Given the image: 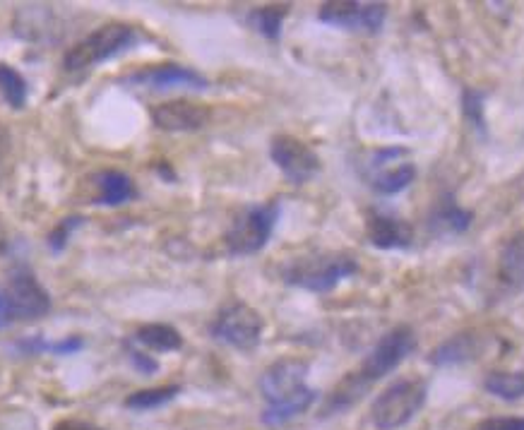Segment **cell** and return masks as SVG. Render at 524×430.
I'll list each match as a JSON object with an SVG mask.
<instances>
[{"label": "cell", "mask_w": 524, "mask_h": 430, "mask_svg": "<svg viewBox=\"0 0 524 430\" xmlns=\"http://www.w3.org/2000/svg\"><path fill=\"white\" fill-rule=\"evenodd\" d=\"M366 390H368V382H363L356 373L347 375V378L339 382L337 390L330 394V399H327V404L323 406V416L337 414V411H344L349 409V406H354Z\"/></svg>", "instance_id": "23"}, {"label": "cell", "mask_w": 524, "mask_h": 430, "mask_svg": "<svg viewBox=\"0 0 524 430\" xmlns=\"http://www.w3.org/2000/svg\"><path fill=\"white\" fill-rule=\"evenodd\" d=\"M359 272V262L349 253H311L306 258L291 260L284 270V282L289 286L311 291V294H327L337 289L339 282L354 277Z\"/></svg>", "instance_id": "3"}, {"label": "cell", "mask_w": 524, "mask_h": 430, "mask_svg": "<svg viewBox=\"0 0 524 430\" xmlns=\"http://www.w3.org/2000/svg\"><path fill=\"white\" fill-rule=\"evenodd\" d=\"M479 430H524V418H488Z\"/></svg>", "instance_id": "30"}, {"label": "cell", "mask_w": 524, "mask_h": 430, "mask_svg": "<svg viewBox=\"0 0 524 430\" xmlns=\"http://www.w3.org/2000/svg\"><path fill=\"white\" fill-rule=\"evenodd\" d=\"M484 387L493 397L515 402V399L524 397V366L517 370H496L484 380Z\"/></svg>", "instance_id": "20"}, {"label": "cell", "mask_w": 524, "mask_h": 430, "mask_svg": "<svg viewBox=\"0 0 524 430\" xmlns=\"http://www.w3.org/2000/svg\"><path fill=\"white\" fill-rule=\"evenodd\" d=\"M138 44V32L133 25L125 22H106L87 34L85 39L77 41L70 51L63 56L65 73H82V70L94 68V65L111 61V58L121 56L128 49Z\"/></svg>", "instance_id": "2"}, {"label": "cell", "mask_w": 524, "mask_h": 430, "mask_svg": "<svg viewBox=\"0 0 524 430\" xmlns=\"http://www.w3.org/2000/svg\"><path fill=\"white\" fill-rule=\"evenodd\" d=\"M320 22L347 32L378 34L385 25L387 8L383 3H356V0H332L320 5Z\"/></svg>", "instance_id": "9"}, {"label": "cell", "mask_w": 524, "mask_h": 430, "mask_svg": "<svg viewBox=\"0 0 524 430\" xmlns=\"http://www.w3.org/2000/svg\"><path fill=\"white\" fill-rule=\"evenodd\" d=\"M85 222H87V219L82 217V214H70V217H63L61 222L53 226L49 238H46V243H49L51 253H63V250L68 248L70 236H73L75 231L80 229V226L85 224Z\"/></svg>", "instance_id": "25"}, {"label": "cell", "mask_w": 524, "mask_h": 430, "mask_svg": "<svg viewBox=\"0 0 524 430\" xmlns=\"http://www.w3.org/2000/svg\"><path fill=\"white\" fill-rule=\"evenodd\" d=\"M27 94L29 85L20 70L8 63H0V97L5 99V104H8L10 109L22 111L27 106Z\"/></svg>", "instance_id": "22"}, {"label": "cell", "mask_w": 524, "mask_h": 430, "mask_svg": "<svg viewBox=\"0 0 524 430\" xmlns=\"http://www.w3.org/2000/svg\"><path fill=\"white\" fill-rule=\"evenodd\" d=\"M462 106H464V118L479 130L481 135L486 133V121H484V94L476 92V89H464L462 94Z\"/></svg>", "instance_id": "26"}, {"label": "cell", "mask_w": 524, "mask_h": 430, "mask_svg": "<svg viewBox=\"0 0 524 430\" xmlns=\"http://www.w3.org/2000/svg\"><path fill=\"white\" fill-rule=\"evenodd\" d=\"M498 282L505 294L517 296L524 291V231L512 234L498 255Z\"/></svg>", "instance_id": "15"}, {"label": "cell", "mask_w": 524, "mask_h": 430, "mask_svg": "<svg viewBox=\"0 0 524 430\" xmlns=\"http://www.w3.org/2000/svg\"><path fill=\"white\" fill-rule=\"evenodd\" d=\"M479 354H481V339L476 337V332H460L433 351L431 363L438 368L457 366V363L474 361Z\"/></svg>", "instance_id": "16"}, {"label": "cell", "mask_w": 524, "mask_h": 430, "mask_svg": "<svg viewBox=\"0 0 524 430\" xmlns=\"http://www.w3.org/2000/svg\"><path fill=\"white\" fill-rule=\"evenodd\" d=\"M402 157H407V149L404 147H385L371 154L368 176H371V188L375 193L397 195L407 185L414 183V164H402Z\"/></svg>", "instance_id": "11"}, {"label": "cell", "mask_w": 524, "mask_h": 430, "mask_svg": "<svg viewBox=\"0 0 524 430\" xmlns=\"http://www.w3.org/2000/svg\"><path fill=\"white\" fill-rule=\"evenodd\" d=\"M85 346L80 337H65V339H58V342H49V354H56V356H70V354H77V351Z\"/></svg>", "instance_id": "29"}, {"label": "cell", "mask_w": 524, "mask_h": 430, "mask_svg": "<svg viewBox=\"0 0 524 430\" xmlns=\"http://www.w3.org/2000/svg\"><path fill=\"white\" fill-rule=\"evenodd\" d=\"M306 375L308 363L301 358H279L262 373L260 392L267 402L262 421L267 426H282L311 409L318 392L306 385Z\"/></svg>", "instance_id": "1"}, {"label": "cell", "mask_w": 524, "mask_h": 430, "mask_svg": "<svg viewBox=\"0 0 524 430\" xmlns=\"http://www.w3.org/2000/svg\"><path fill=\"white\" fill-rule=\"evenodd\" d=\"M53 430H104V428L94 426V423H87V421H73V418H65V421L56 423Z\"/></svg>", "instance_id": "31"}, {"label": "cell", "mask_w": 524, "mask_h": 430, "mask_svg": "<svg viewBox=\"0 0 524 430\" xmlns=\"http://www.w3.org/2000/svg\"><path fill=\"white\" fill-rule=\"evenodd\" d=\"M97 188H99L97 205L101 207H121L138 195L133 178H130L128 173L116 169L101 171L97 176Z\"/></svg>", "instance_id": "17"}, {"label": "cell", "mask_w": 524, "mask_h": 430, "mask_svg": "<svg viewBox=\"0 0 524 430\" xmlns=\"http://www.w3.org/2000/svg\"><path fill=\"white\" fill-rule=\"evenodd\" d=\"M270 159L289 183L303 185L320 171V157L294 135H275L270 142Z\"/></svg>", "instance_id": "10"}, {"label": "cell", "mask_w": 524, "mask_h": 430, "mask_svg": "<svg viewBox=\"0 0 524 430\" xmlns=\"http://www.w3.org/2000/svg\"><path fill=\"white\" fill-rule=\"evenodd\" d=\"M210 106L188 99H174L152 109V121L164 133H195L210 123Z\"/></svg>", "instance_id": "13"}, {"label": "cell", "mask_w": 524, "mask_h": 430, "mask_svg": "<svg viewBox=\"0 0 524 430\" xmlns=\"http://www.w3.org/2000/svg\"><path fill=\"white\" fill-rule=\"evenodd\" d=\"M181 394V387L178 385H164V387H150V390H140L133 392L128 399H125V406L135 411H150L159 409V406L174 402V399Z\"/></svg>", "instance_id": "24"}, {"label": "cell", "mask_w": 524, "mask_h": 430, "mask_svg": "<svg viewBox=\"0 0 524 430\" xmlns=\"http://www.w3.org/2000/svg\"><path fill=\"white\" fill-rule=\"evenodd\" d=\"M125 85H138L152 92H171V89H190V92H202L210 87V80L198 70L186 68L178 63H159L142 68L138 73L125 77Z\"/></svg>", "instance_id": "12"}, {"label": "cell", "mask_w": 524, "mask_h": 430, "mask_svg": "<svg viewBox=\"0 0 524 430\" xmlns=\"http://www.w3.org/2000/svg\"><path fill=\"white\" fill-rule=\"evenodd\" d=\"M10 322V313H8V301H5V294L0 291V330Z\"/></svg>", "instance_id": "32"}, {"label": "cell", "mask_w": 524, "mask_h": 430, "mask_svg": "<svg viewBox=\"0 0 524 430\" xmlns=\"http://www.w3.org/2000/svg\"><path fill=\"white\" fill-rule=\"evenodd\" d=\"M289 15V5H265V8L253 10L248 15L250 27L260 34V37L277 41L282 37V25Z\"/></svg>", "instance_id": "21"}, {"label": "cell", "mask_w": 524, "mask_h": 430, "mask_svg": "<svg viewBox=\"0 0 524 430\" xmlns=\"http://www.w3.org/2000/svg\"><path fill=\"white\" fill-rule=\"evenodd\" d=\"M428 397L426 382L400 380L375 397L371 406V421L378 430H397L407 426L424 409Z\"/></svg>", "instance_id": "4"}, {"label": "cell", "mask_w": 524, "mask_h": 430, "mask_svg": "<svg viewBox=\"0 0 524 430\" xmlns=\"http://www.w3.org/2000/svg\"><path fill=\"white\" fill-rule=\"evenodd\" d=\"M366 236L371 246L380 250H402L409 248L414 241V231L404 219L395 214L371 212L366 222Z\"/></svg>", "instance_id": "14"}, {"label": "cell", "mask_w": 524, "mask_h": 430, "mask_svg": "<svg viewBox=\"0 0 524 430\" xmlns=\"http://www.w3.org/2000/svg\"><path fill=\"white\" fill-rule=\"evenodd\" d=\"M5 301H8L10 320H39L51 310L49 291L41 286L37 274L29 270L27 265H17L10 272Z\"/></svg>", "instance_id": "8"}, {"label": "cell", "mask_w": 524, "mask_h": 430, "mask_svg": "<svg viewBox=\"0 0 524 430\" xmlns=\"http://www.w3.org/2000/svg\"><path fill=\"white\" fill-rule=\"evenodd\" d=\"M123 349H125V354H128L130 363H133V366L138 368L142 375H154V373H157V370H159V363L154 361V358H152L150 354H145V351H140L138 344H135L133 339H125Z\"/></svg>", "instance_id": "28"}, {"label": "cell", "mask_w": 524, "mask_h": 430, "mask_svg": "<svg viewBox=\"0 0 524 430\" xmlns=\"http://www.w3.org/2000/svg\"><path fill=\"white\" fill-rule=\"evenodd\" d=\"M279 219L277 202H262V205H250L243 212L236 214L234 224L226 231L224 243L229 255L243 258V255H255L267 246L272 238Z\"/></svg>", "instance_id": "5"}, {"label": "cell", "mask_w": 524, "mask_h": 430, "mask_svg": "<svg viewBox=\"0 0 524 430\" xmlns=\"http://www.w3.org/2000/svg\"><path fill=\"white\" fill-rule=\"evenodd\" d=\"M157 171H159V173H162V176L166 178V181H176L174 171H171V169H169V164H159V166H157Z\"/></svg>", "instance_id": "33"}, {"label": "cell", "mask_w": 524, "mask_h": 430, "mask_svg": "<svg viewBox=\"0 0 524 430\" xmlns=\"http://www.w3.org/2000/svg\"><path fill=\"white\" fill-rule=\"evenodd\" d=\"M416 349V334L409 325H397L390 332H385L380 337V342L373 346V351L363 358L361 368L356 370V375L363 382H371L385 378L395 370L409 354H414Z\"/></svg>", "instance_id": "7"}, {"label": "cell", "mask_w": 524, "mask_h": 430, "mask_svg": "<svg viewBox=\"0 0 524 430\" xmlns=\"http://www.w3.org/2000/svg\"><path fill=\"white\" fill-rule=\"evenodd\" d=\"M262 332H265V320H262V315L243 301L226 303L210 325V334L217 342L238 351L258 349Z\"/></svg>", "instance_id": "6"}, {"label": "cell", "mask_w": 524, "mask_h": 430, "mask_svg": "<svg viewBox=\"0 0 524 430\" xmlns=\"http://www.w3.org/2000/svg\"><path fill=\"white\" fill-rule=\"evenodd\" d=\"M135 344L145 346L150 351H159V354H169V351H178L183 346V337L176 327L164 325V322H150V325H140L135 332Z\"/></svg>", "instance_id": "19"}, {"label": "cell", "mask_w": 524, "mask_h": 430, "mask_svg": "<svg viewBox=\"0 0 524 430\" xmlns=\"http://www.w3.org/2000/svg\"><path fill=\"white\" fill-rule=\"evenodd\" d=\"M474 214L469 209H462L457 205L452 197H448L445 202H440L433 209L431 219H428V226L433 229V234L438 236H455V234H464V231L472 226Z\"/></svg>", "instance_id": "18"}, {"label": "cell", "mask_w": 524, "mask_h": 430, "mask_svg": "<svg viewBox=\"0 0 524 430\" xmlns=\"http://www.w3.org/2000/svg\"><path fill=\"white\" fill-rule=\"evenodd\" d=\"M13 176V137L8 128L0 123V188Z\"/></svg>", "instance_id": "27"}]
</instances>
